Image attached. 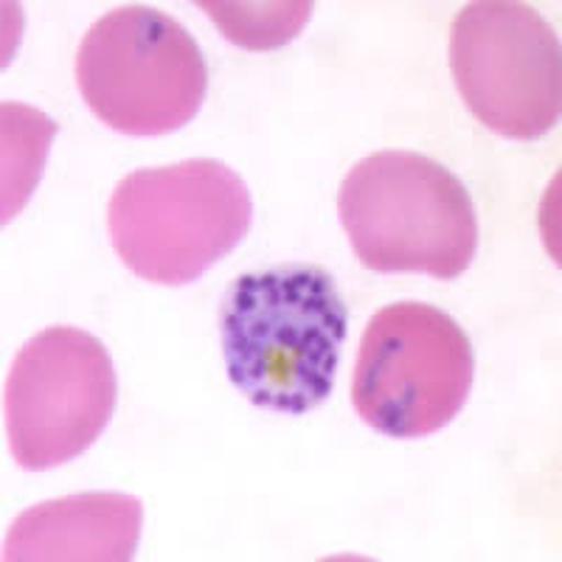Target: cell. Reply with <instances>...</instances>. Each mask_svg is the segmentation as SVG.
<instances>
[{
    "mask_svg": "<svg viewBox=\"0 0 562 562\" xmlns=\"http://www.w3.org/2000/svg\"><path fill=\"white\" fill-rule=\"evenodd\" d=\"M349 310L335 276L276 265L237 276L220 301V346L231 385L250 405L301 416L335 389Z\"/></svg>",
    "mask_w": 562,
    "mask_h": 562,
    "instance_id": "cell-1",
    "label": "cell"
},
{
    "mask_svg": "<svg viewBox=\"0 0 562 562\" xmlns=\"http://www.w3.org/2000/svg\"><path fill=\"white\" fill-rule=\"evenodd\" d=\"M351 250L374 273H425L453 281L479 254V214L439 160L385 149L358 160L338 192Z\"/></svg>",
    "mask_w": 562,
    "mask_h": 562,
    "instance_id": "cell-2",
    "label": "cell"
},
{
    "mask_svg": "<svg viewBox=\"0 0 562 562\" xmlns=\"http://www.w3.org/2000/svg\"><path fill=\"white\" fill-rule=\"evenodd\" d=\"M254 200L223 160L135 169L108 203L110 245L124 268L160 288L192 284L248 237Z\"/></svg>",
    "mask_w": 562,
    "mask_h": 562,
    "instance_id": "cell-3",
    "label": "cell"
},
{
    "mask_svg": "<svg viewBox=\"0 0 562 562\" xmlns=\"http://www.w3.org/2000/svg\"><path fill=\"white\" fill-rule=\"evenodd\" d=\"M77 85L110 130L155 138L183 130L209 93L198 40L160 9L127 3L99 18L79 43Z\"/></svg>",
    "mask_w": 562,
    "mask_h": 562,
    "instance_id": "cell-4",
    "label": "cell"
},
{
    "mask_svg": "<svg viewBox=\"0 0 562 562\" xmlns=\"http://www.w3.org/2000/svg\"><path fill=\"white\" fill-rule=\"evenodd\" d=\"M473 378L475 351L459 321L422 301H396L363 329L351 405L389 439H425L461 414Z\"/></svg>",
    "mask_w": 562,
    "mask_h": 562,
    "instance_id": "cell-5",
    "label": "cell"
},
{
    "mask_svg": "<svg viewBox=\"0 0 562 562\" xmlns=\"http://www.w3.org/2000/svg\"><path fill=\"white\" fill-rule=\"evenodd\" d=\"M448 59L467 110L492 133L531 140L560 122V37L529 3H467L450 26Z\"/></svg>",
    "mask_w": 562,
    "mask_h": 562,
    "instance_id": "cell-6",
    "label": "cell"
},
{
    "mask_svg": "<svg viewBox=\"0 0 562 562\" xmlns=\"http://www.w3.org/2000/svg\"><path fill=\"white\" fill-rule=\"evenodd\" d=\"M119 378L108 346L77 326H48L14 358L3 394L9 450L23 470L79 459L110 425Z\"/></svg>",
    "mask_w": 562,
    "mask_h": 562,
    "instance_id": "cell-7",
    "label": "cell"
},
{
    "mask_svg": "<svg viewBox=\"0 0 562 562\" xmlns=\"http://www.w3.org/2000/svg\"><path fill=\"white\" fill-rule=\"evenodd\" d=\"M144 506L124 492H77L20 512L7 531V562H130Z\"/></svg>",
    "mask_w": 562,
    "mask_h": 562,
    "instance_id": "cell-8",
    "label": "cell"
},
{
    "mask_svg": "<svg viewBox=\"0 0 562 562\" xmlns=\"http://www.w3.org/2000/svg\"><path fill=\"white\" fill-rule=\"evenodd\" d=\"M3 223L18 214L43 175L45 155L57 124L40 110L18 102H3Z\"/></svg>",
    "mask_w": 562,
    "mask_h": 562,
    "instance_id": "cell-9",
    "label": "cell"
},
{
    "mask_svg": "<svg viewBox=\"0 0 562 562\" xmlns=\"http://www.w3.org/2000/svg\"><path fill=\"white\" fill-rule=\"evenodd\" d=\"M220 29L228 43L248 48V52H270L293 43L307 26L313 3L293 0V3H223V0H200L198 3Z\"/></svg>",
    "mask_w": 562,
    "mask_h": 562,
    "instance_id": "cell-10",
    "label": "cell"
}]
</instances>
